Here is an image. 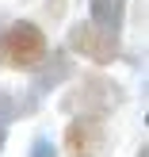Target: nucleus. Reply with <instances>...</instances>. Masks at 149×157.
<instances>
[{"label":"nucleus","mask_w":149,"mask_h":157,"mask_svg":"<svg viewBox=\"0 0 149 157\" xmlns=\"http://www.w3.org/2000/svg\"><path fill=\"white\" fill-rule=\"evenodd\" d=\"M46 54H50V42L35 19H12L8 27H0V65L35 73Z\"/></svg>","instance_id":"1"},{"label":"nucleus","mask_w":149,"mask_h":157,"mask_svg":"<svg viewBox=\"0 0 149 157\" xmlns=\"http://www.w3.org/2000/svg\"><path fill=\"white\" fill-rule=\"evenodd\" d=\"M122 100H126V92H122L119 81L99 77V73H84L61 96V111H69V115H111L122 107Z\"/></svg>","instance_id":"2"},{"label":"nucleus","mask_w":149,"mask_h":157,"mask_svg":"<svg viewBox=\"0 0 149 157\" xmlns=\"http://www.w3.org/2000/svg\"><path fill=\"white\" fill-rule=\"evenodd\" d=\"M65 50L80 54V58L92 61V65H115V61L122 58V38L111 35V31H99L96 23H88V19H80V23L69 27Z\"/></svg>","instance_id":"3"},{"label":"nucleus","mask_w":149,"mask_h":157,"mask_svg":"<svg viewBox=\"0 0 149 157\" xmlns=\"http://www.w3.org/2000/svg\"><path fill=\"white\" fill-rule=\"evenodd\" d=\"M65 157H107L111 134H107V115H73L61 138Z\"/></svg>","instance_id":"4"},{"label":"nucleus","mask_w":149,"mask_h":157,"mask_svg":"<svg viewBox=\"0 0 149 157\" xmlns=\"http://www.w3.org/2000/svg\"><path fill=\"white\" fill-rule=\"evenodd\" d=\"M69 77H73V61H69V50H65V46H61V50H54V54H46V58L38 61V69H35L31 100L19 107V115H23V111H31V107H38L46 92H54L58 84H65Z\"/></svg>","instance_id":"5"},{"label":"nucleus","mask_w":149,"mask_h":157,"mask_svg":"<svg viewBox=\"0 0 149 157\" xmlns=\"http://www.w3.org/2000/svg\"><path fill=\"white\" fill-rule=\"evenodd\" d=\"M126 4L130 0H88V23H96L99 31L119 35L122 19H126Z\"/></svg>","instance_id":"6"},{"label":"nucleus","mask_w":149,"mask_h":157,"mask_svg":"<svg viewBox=\"0 0 149 157\" xmlns=\"http://www.w3.org/2000/svg\"><path fill=\"white\" fill-rule=\"evenodd\" d=\"M19 115V104H15V96L8 88H0V150H4L8 142V130H12V119Z\"/></svg>","instance_id":"7"},{"label":"nucleus","mask_w":149,"mask_h":157,"mask_svg":"<svg viewBox=\"0 0 149 157\" xmlns=\"http://www.w3.org/2000/svg\"><path fill=\"white\" fill-rule=\"evenodd\" d=\"M31 157H58V146H54L46 134H38L35 142H31Z\"/></svg>","instance_id":"8"}]
</instances>
